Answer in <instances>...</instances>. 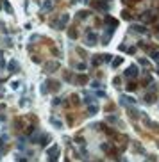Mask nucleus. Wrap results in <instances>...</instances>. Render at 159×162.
I'll return each instance as SVG.
<instances>
[{
	"label": "nucleus",
	"instance_id": "1",
	"mask_svg": "<svg viewBox=\"0 0 159 162\" xmlns=\"http://www.w3.org/2000/svg\"><path fill=\"white\" fill-rule=\"evenodd\" d=\"M120 103H122V105H134V98H129V96L123 94V96L120 98Z\"/></svg>",
	"mask_w": 159,
	"mask_h": 162
},
{
	"label": "nucleus",
	"instance_id": "2",
	"mask_svg": "<svg viewBox=\"0 0 159 162\" xmlns=\"http://www.w3.org/2000/svg\"><path fill=\"white\" fill-rule=\"evenodd\" d=\"M138 75V66H131L125 70V77H136Z\"/></svg>",
	"mask_w": 159,
	"mask_h": 162
},
{
	"label": "nucleus",
	"instance_id": "3",
	"mask_svg": "<svg viewBox=\"0 0 159 162\" xmlns=\"http://www.w3.org/2000/svg\"><path fill=\"white\" fill-rule=\"evenodd\" d=\"M48 155H50V158L54 160V158H55V155H57V146H52V148L48 150Z\"/></svg>",
	"mask_w": 159,
	"mask_h": 162
},
{
	"label": "nucleus",
	"instance_id": "4",
	"mask_svg": "<svg viewBox=\"0 0 159 162\" xmlns=\"http://www.w3.org/2000/svg\"><path fill=\"white\" fill-rule=\"evenodd\" d=\"M88 45H95V34L91 32V34H88V41H86Z\"/></svg>",
	"mask_w": 159,
	"mask_h": 162
},
{
	"label": "nucleus",
	"instance_id": "5",
	"mask_svg": "<svg viewBox=\"0 0 159 162\" xmlns=\"http://www.w3.org/2000/svg\"><path fill=\"white\" fill-rule=\"evenodd\" d=\"M97 111H98V107H97V105H91V107H89V111H88V112H89V116H93V114H95V112H97Z\"/></svg>",
	"mask_w": 159,
	"mask_h": 162
},
{
	"label": "nucleus",
	"instance_id": "6",
	"mask_svg": "<svg viewBox=\"0 0 159 162\" xmlns=\"http://www.w3.org/2000/svg\"><path fill=\"white\" fill-rule=\"evenodd\" d=\"M16 64H18L16 61H11V63H9V70H11V71H13V70H16Z\"/></svg>",
	"mask_w": 159,
	"mask_h": 162
},
{
	"label": "nucleus",
	"instance_id": "7",
	"mask_svg": "<svg viewBox=\"0 0 159 162\" xmlns=\"http://www.w3.org/2000/svg\"><path fill=\"white\" fill-rule=\"evenodd\" d=\"M77 70H79V71H84V70H86V64H84V63H81V64H77Z\"/></svg>",
	"mask_w": 159,
	"mask_h": 162
},
{
	"label": "nucleus",
	"instance_id": "8",
	"mask_svg": "<svg viewBox=\"0 0 159 162\" xmlns=\"http://www.w3.org/2000/svg\"><path fill=\"white\" fill-rule=\"evenodd\" d=\"M97 96H98V98H102V96H106V93H104V91H98V93H97Z\"/></svg>",
	"mask_w": 159,
	"mask_h": 162
}]
</instances>
